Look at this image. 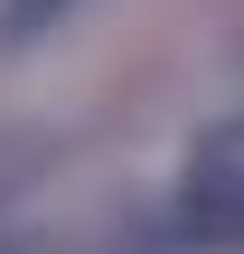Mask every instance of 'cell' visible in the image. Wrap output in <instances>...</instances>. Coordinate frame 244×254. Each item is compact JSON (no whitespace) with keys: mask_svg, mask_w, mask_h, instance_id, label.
I'll use <instances>...</instances> for the list:
<instances>
[{"mask_svg":"<svg viewBox=\"0 0 244 254\" xmlns=\"http://www.w3.org/2000/svg\"><path fill=\"white\" fill-rule=\"evenodd\" d=\"M75 0H0V38H38V28H56Z\"/></svg>","mask_w":244,"mask_h":254,"instance_id":"2","label":"cell"},{"mask_svg":"<svg viewBox=\"0 0 244 254\" xmlns=\"http://www.w3.org/2000/svg\"><path fill=\"white\" fill-rule=\"evenodd\" d=\"M179 217H188V236H207V245H244V113L197 141L188 189H179Z\"/></svg>","mask_w":244,"mask_h":254,"instance_id":"1","label":"cell"}]
</instances>
